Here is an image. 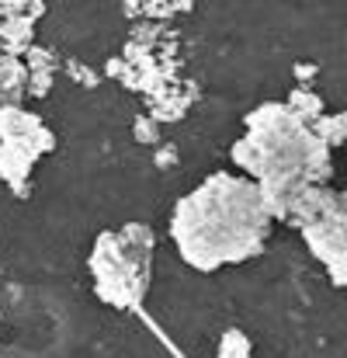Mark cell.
Listing matches in <instances>:
<instances>
[{
	"mask_svg": "<svg viewBox=\"0 0 347 358\" xmlns=\"http://www.w3.org/2000/svg\"><path fill=\"white\" fill-rule=\"evenodd\" d=\"M28 94V70H24V59L21 56H7L0 52V125L10 119L17 108H24Z\"/></svg>",
	"mask_w": 347,
	"mask_h": 358,
	"instance_id": "6",
	"label": "cell"
},
{
	"mask_svg": "<svg viewBox=\"0 0 347 358\" xmlns=\"http://www.w3.org/2000/svg\"><path fill=\"white\" fill-rule=\"evenodd\" d=\"M271 223L267 199L250 178L212 171L174 202L167 237L191 271L212 275L257 257L271 237Z\"/></svg>",
	"mask_w": 347,
	"mask_h": 358,
	"instance_id": "1",
	"label": "cell"
},
{
	"mask_svg": "<svg viewBox=\"0 0 347 358\" xmlns=\"http://www.w3.org/2000/svg\"><path fill=\"white\" fill-rule=\"evenodd\" d=\"M302 237L309 243V250L330 268L334 278H344L347 271V192L334 188H309L299 206L288 216Z\"/></svg>",
	"mask_w": 347,
	"mask_h": 358,
	"instance_id": "4",
	"label": "cell"
},
{
	"mask_svg": "<svg viewBox=\"0 0 347 358\" xmlns=\"http://www.w3.org/2000/svg\"><path fill=\"white\" fill-rule=\"evenodd\" d=\"M52 146H56L52 129L35 112L17 108L10 119L0 125V178L14 192H24L38 157H45Z\"/></svg>",
	"mask_w": 347,
	"mask_h": 358,
	"instance_id": "5",
	"label": "cell"
},
{
	"mask_svg": "<svg viewBox=\"0 0 347 358\" xmlns=\"http://www.w3.org/2000/svg\"><path fill=\"white\" fill-rule=\"evenodd\" d=\"M156 237L146 223H125L121 230H105L87 254V271L101 303L115 310H139L149 289Z\"/></svg>",
	"mask_w": 347,
	"mask_h": 358,
	"instance_id": "3",
	"label": "cell"
},
{
	"mask_svg": "<svg viewBox=\"0 0 347 358\" xmlns=\"http://www.w3.org/2000/svg\"><path fill=\"white\" fill-rule=\"evenodd\" d=\"M236 174L250 178L274 220H288L309 188H323L334 171V150L288 105H260L243 119V136L230 150Z\"/></svg>",
	"mask_w": 347,
	"mask_h": 358,
	"instance_id": "2",
	"label": "cell"
}]
</instances>
